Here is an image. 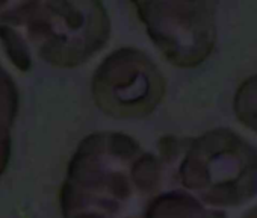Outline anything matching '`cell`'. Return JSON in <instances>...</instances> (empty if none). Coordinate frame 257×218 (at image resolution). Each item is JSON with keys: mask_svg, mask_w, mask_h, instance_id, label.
I'll list each match as a JSON object with an SVG mask.
<instances>
[{"mask_svg": "<svg viewBox=\"0 0 257 218\" xmlns=\"http://www.w3.org/2000/svg\"><path fill=\"white\" fill-rule=\"evenodd\" d=\"M179 180L209 207H237L257 197V147L228 128L212 129L182 147Z\"/></svg>", "mask_w": 257, "mask_h": 218, "instance_id": "cell-1", "label": "cell"}, {"mask_svg": "<svg viewBox=\"0 0 257 218\" xmlns=\"http://www.w3.org/2000/svg\"><path fill=\"white\" fill-rule=\"evenodd\" d=\"M152 40L170 62L182 68L203 64L215 49L216 22L212 2L141 4Z\"/></svg>", "mask_w": 257, "mask_h": 218, "instance_id": "cell-2", "label": "cell"}, {"mask_svg": "<svg viewBox=\"0 0 257 218\" xmlns=\"http://www.w3.org/2000/svg\"><path fill=\"white\" fill-rule=\"evenodd\" d=\"M147 218H227V212L206 206L189 192L174 191L158 197Z\"/></svg>", "mask_w": 257, "mask_h": 218, "instance_id": "cell-3", "label": "cell"}, {"mask_svg": "<svg viewBox=\"0 0 257 218\" xmlns=\"http://www.w3.org/2000/svg\"><path fill=\"white\" fill-rule=\"evenodd\" d=\"M233 113L245 129L257 135V74L245 79L236 89Z\"/></svg>", "mask_w": 257, "mask_h": 218, "instance_id": "cell-4", "label": "cell"}, {"mask_svg": "<svg viewBox=\"0 0 257 218\" xmlns=\"http://www.w3.org/2000/svg\"><path fill=\"white\" fill-rule=\"evenodd\" d=\"M242 218H257V204L252 206V207H249V209L242 215Z\"/></svg>", "mask_w": 257, "mask_h": 218, "instance_id": "cell-5", "label": "cell"}]
</instances>
